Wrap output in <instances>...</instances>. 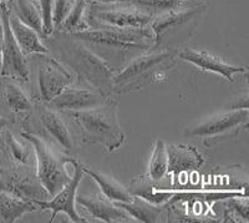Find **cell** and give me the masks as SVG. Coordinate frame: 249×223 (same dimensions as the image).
<instances>
[{
	"mask_svg": "<svg viewBox=\"0 0 249 223\" xmlns=\"http://www.w3.org/2000/svg\"><path fill=\"white\" fill-rule=\"evenodd\" d=\"M88 4V0H75L74 6L56 31L74 34V33H79V31L89 29L88 20H86Z\"/></svg>",
	"mask_w": 249,
	"mask_h": 223,
	"instance_id": "26",
	"label": "cell"
},
{
	"mask_svg": "<svg viewBox=\"0 0 249 223\" xmlns=\"http://www.w3.org/2000/svg\"><path fill=\"white\" fill-rule=\"evenodd\" d=\"M168 158V173L177 178L182 173L192 172L202 167L204 157L195 146L190 145H166Z\"/></svg>",
	"mask_w": 249,
	"mask_h": 223,
	"instance_id": "18",
	"label": "cell"
},
{
	"mask_svg": "<svg viewBox=\"0 0 249 223\" xmlns=\"http://www.w3.org/2000/svg\"><path fill=\"white\" fill-rule=\"evenodd\" d=\"M68 113L79 127L82 144L100 145L107 152H113L124 142L126 136L120 126L115 100H107L97 108Z\"/></svg>",
	"mask_w": 249,
	"mask_h": 223,
	"instance_id": "4",
	"label": "cell"
},
{
	"mask_svg": "<svg viewBox=\"0 0 249 223\" xmlns=\"http://www.w3.org/2000/svg\"><path fill=\"white\" fill-rule=\"evenodd\" d=\"M10 14L17 17L25 25L30 26L44 37L43 15L37 0H8L5 1Z\"/></svg>",
	"mask_w": 249,
	"mask_h": 223,
	"instance_id": "23",
	"label": "cell"
},
{
	"mask_svg": "<svg viewBox=\"0 0 249 223\" xmlns=\"http://www.w3.org/2000/svg\"><path fill=\"white\" fill-rule=\"evenodd\" d=\"M0 100L1 105L8 110V117L13 121L19 119L21 127L28 124L34 111L35 102L24 90L23 85L8 77L0 76Z\"/></svg>",
	"mask_w": 249,
	"mask_h": 223,
	"instance_id": "15",
	"label": "cell"
},
{
	"mask_svg": "<svg viewBox=\"0 0 249 223\" xmlns=\"http://www.w3.org/2000/svg\"><path fill=\"white\" fill-rule=\"evenodd\" d=\"M206 9L207 4L204 3L198 6L175 9V10L155 14L150 23L151 30L155 34V46H159L160 42L162 41V37L167 34H175L181 28L188 25L191 21L201 18V15L206 12Z\"/></svg>",
	"mask_w": 249,
	"mask_h": 223,
	"instance_id": "16",
	"label": "cell"
},
{
	"mask_svg": "<svg viewBox=\"0 0 249 223\" xmlns=\"http://www.w3.org/2000/svg\"><path fill=\"white\" fill-rule=\"evenodd\" d=\"M0 151L10 164L35 165V153L30 144L23 145L9 129L0 135Z\"/></svg>",
	"mask_w": 249,
	"mask_h": 223,
	"instance_id": "22",
	"label": "cell"
},
{
	"mask_svg": "<svg viewBox=\"0 0 249 223\" xmlns=\"http://www.w3.org/2000/svg\"><path fill=\"white\" fill-rule=\"evenodd\" d=\"M130 1L147 9L155 14L175 10V9L191 8V6H198L204 4L203 0H130Z\"/></svg>",
	"mask_w": 249,
	"mask_h": 223,
	"instance_id": "29",
	"label": "cell"
},
{
	"mask_svg": "<svg viewBox=\"0 0 249 223\" xmlns=\"http://www.w3.org/2000/svg\"><path fill=\"white\" fill-rule=\"evenodd\" d=\"M0 191L26 201H48L51 197L40 182L36 165L8 162L0 166Z\"/></svg>",
	"mask_w": 249,
	"mask_h": 223,
	"instance_id": "9",
	"label": "cell"
},
{
	"mask_svg": "<svg viewBox=\"0 0 249 223\" xmlns=\"http://www.w3.org/2000/svg\"><path fill=\"white\" fill-rule=\"evenodd\" d=\"M249 111L227 110L224 112L207 117L198 124L184 129L183 135L187 137H199L203 145L211 147L227 140L235 139L248 127Z\"/></svg>",
	"mask_w": 249,
	"mask_h": 223,
	"instance_id": "7",
	"label": "cell"
},
{
	"mask_svg": "<svg viewBox=\"0 0 249 223\" xmlns=\"http://www.w3.org/2000/svg\"><path fill=\"white\" fill-rule=\"evenodd\" d=\"M168 173V158L166 151V142L157 140L153 147L152 155L148 164L147 176L155 182H160Z\"/></svg>",
	"mask_w": 249,
	"mask_h": 223,
	"instance_id": "27",
	"label": "cell"
},
{
	"mask_svg": "<svg viewBox=\"0 0 249 223\" xmlns=\"http://www.w3.org/2000/svg\"><path fill=\"white\" fill-rule=\"evenodd\" d=\"M130 0H88V3H100V4H115V3H127Z\"/></svg>",
	"mask_w": 249,
	"mask_h": 223,
	"instance_id": "35",
	"label": "cell"
},
{
	"mask_svg": "<svg viewBox=\"0 0 249 223\" xmlns=\"http://www.w3.org/2000/svg\"><path fill=\"white\" fill-rule=\"evenodd\" d=\"M71 166L74 167V175L69 180L68 184L60 189L59 192L51 196L48 201H37L35 204L39 206V211H51L50 222L53 223L59 213H65L70 221L75 223H86L89 220L81 217L77 212L75 204H76V195L79 185L84 176L81 164L72 158Z\"/></svg>",
	"mask_w": 249,
	"mask_h": 223,
	"instance_id": "11",
	"label": "cell"
},
{
	"mask_svg": "<svg viewBox=\"0 0 249 223\" xmlns=\"http://www.w3.org/2000/svg\"><path fill=\"white\" fill-rule=\"evenodd\" d=\"M110 99L112 97H106L96 89L85 86V85L72 84L46 105L60 112L61 111L70 112V111H82L97 108Z\"/></svg>",
	"mask_w": 249,
	"mask_h": 223,
	"instance_id": "13",
	"label": "cell"
},
{
	"mask_svg": "<svg viewBox=\"0 0 249 223\" xmlns=\"http://www.w3.org/2000/svg\"><path fill=\"white\" fill-rule=\"evenodd\" d=\"M20 136L33 146L35 165L40 182L50 196L57 193L71 178L66 165H71L72 158L66 153L53 149L51 145L36 133L21 131Z\"/></svg>",
	"mask_w": 249,
	"mask_h": 223,
	"instance_id": "5",
	"label": "cell"
},
{
	"mask_svg": "<svg viewBox=\"0 0 249 223\" xmlns=\"http://www.w3.org/2000/svg\"><path fill=\"white\" fill-rule=\"evenodd\" d=\"M177 59L182 61H187L201 69L202 71H210V73L221 75L222 77L230 82L235 81L237 74H247L248 69L246 66L232 65L230 62H226L221 57L211 54L208 51L202 49L184 46L181 50H177Z\"/></svg>",
	"mask_w": 249,
	"mask_h": 223,
	"instance_id": "14",
	"label": "cell"
},
{
	"mask_svg": "<svg viewBox=\"0 0 249 223\" xmlns=\"http://www.w3.org/2000/svg\"><path fill=\"white\" fill-rule=\"evenodd\" d=\"M41 131L43 139H50L51 144L61 152L70 155L75 149L74 139L66 122L62 120L59 111L49 108L44 102L36 101L34 104V111Z\"/></svg>",
	"mask_w": 249,
	"mask_h": 223,
	"instance_id": "12",
	"label": "cell"
},
{
	"mask_svg": "<svg viewBox=\"0 0 249 223\" xmlns=\"http://www.w3.org/2000/svg\"><path fill=\"white\" fill-rule=\"evenodd\" d=\"M41 15H43V31L44 37L54 34V25H53V0H37Z\"/></svg>",
	"mask_w": 249,
	"mask_h": 223,
	"instance_id": "31",
	"label": "cell"
},
{
	"mask_svg": "<svg viewBox=\"0 0 249 223\" xmlns=\"http://www.w3.org/2000/svg\"><path fill=\"white\" fill-rule=\"evenodd\" d=\"M224 215L222 222H249L248 196H238L222 201Z\"/></svg>",
	"mask_w": 249,
	"mask_h": 223,
	"instance_id": "28",
	"label": "cell"
},
{
	"mask_svg": "<svg viewBox=\"0 0 249 223\" xmlns=\"http://www.w3.org/2000/svg\"><path fill=\"white\" fill-rule=\"evenodd\" d=\"M29 57V69L34 70L36 81L35 91L31 93L34 102L48 104L68 86L75 84L74 75L50 53H35Z\"/></svg>",
	"mask_w": 249,
	"mask_h": 223,
	"instance_id": "6",
	"label": "cell"
},
{
	"mask_svg": "<svg viewBox=\"0 0 249 223\" xmlns=\"http://www.w3.org/2000/svg\"><path fill=\"white\" fill-rule=\"evenodd\" d=\"M71 35L105 60L116 74L131 60L155 48L156 44L155 34L150 25L143 28H117L99 24Z\"/></svg>",
	"mask_w": 249,
	"mask_h": 223,
	"instance_id": "1",
	"label": "cell"
},
{
	"mask_svg": "<svg viewBox=\"0 0 249 223\" xmlns=\"http://www.w3.org/2000/svg\"><path fill=\"white\" fill-rule=\"evenodd\" d=\"M75 4V0H53V25L54 31L60 28L70 10Z\"/></svg>",
	"mask_w": 249,
	"mask_h": 223,
	"instance_id": "30",
	"label": "cell"
},
{
	"mask_svg": "<svg viewBox=\"0 0 249 223\" xmlns=\"http://www.w3.org/2000/svg\"><path fill=\"white\" fill-rule=\"evenodd\" d=\"M3 41H4V28H3V21H1V13H0V68H1V51H3Z\"/></svg>",
	"mask_w": 249,
	"mask_h": 223,
	"instance_id": "34",
	"label": "cell"
},
{
	"mask_svg": "<svg viewBox=\"0 0 249 223\" xmlns=\"http://www.w3.org/2000/svg\"><path fill=\"white\" fill-rule=\"evenodd\" d=\"M177 50L155 46L131 60L113 77V93H124L148 85L161 82L167 77V70L177 62Z\"/></svg>",
	"mask_w": 249,
	"mask_h": 223,
	"instance_id": "3",
	"label": "cell"
},
{
	"mask_svg": "<svg viewBox=\"0 0 249 223\" xmlns=\"http://www.w3.org/2000/svg\"><path fill=\"white\" fill-rule=\"evenodd\" d=\"M155 13L135 3L100 4L89 3L86 20L89 28L92 25H111L117 28H143L148 26Z\"/></svg>",
	"mask_w": 249,
	"mask_h": 223,
	"instance_id": "8",
	"label": "cell"
},
{
	"mask_svg": "<svg viewBox=\"0 0 249 223\" xmlns=\"http://www.w3.org/2000/svg\"><path fill=\"white\" fill-rule=\"evenodd\" d=\"M76 202L90 213L92 218L106 223L136 222L124 208L117 206L113 201L104 195H76Z\"/></svg>",
	"mask_w": 249,
	"mask_h": 223,
	"instance_id": "17",
	"label": "cell"
},
{
	"mask_svg": "<svg viewBox=\"0 0 249 223\" xmlns=\"http://www.w3.org/2000/svg\"><path fill=\"white\" fill-rule=\"evenodd\" d=\"M9 24H10V29H12L15 40L26 56L35 53H49L48 48L43 41V37H40L39 33L21 23L17 17L10 14V12H9Z\"/></svg>",
	"mask_w": 249,
	"mask_h": 223,
	"instance_id": "20",
	"label": "cell"
},
{
	"mask_svg": "<svg viewBox=\"0 0 249 223\" xmlns=\"http://www.w3.org/2000/svg\"><path fill=\"white\" fill-rule=\"evenodd\" d=\"M115 204L124 208L136 222H162L163 221L162 218H167L168 215V202L155 204L143 198L133 196L130 202H115Z\"/></svg>",
	"mask_w": 249,
	"mask_h": 223,
	"instance_id": "19",
	"label": "cell"
},
{
	"mask_svg": "<svg viewBox=\"0 0 249 223\" xmlns=\"http://www.w3.org/2000/svg\"><path fill=\"white\" fill-rule=\"evenodd\" d=\"M248 97L249 95L246 91L242 96L233 100V101L227 106V108H230L227 109V110H247V109H248Z\"/></svg>",
	"mask_w": 249,
	"mask_h": 223,
	"instance_id": "32",
	"label": "cell"
},
{
	"mask_svg": "<svg viewBox=\"0 0 249 223\" xmlns=\"http://www.w3.org/2000/svg\"><path fill=\"white\" fill-rule=\"evenodd\" d=\"M127 189L132 196L143 198L155 204H166L173 195L172 188L159 187L157 182L152 181L147 175L133 178L128 185Z\"/></svg>",
	"mask_w": 249,
	"mask_h": 223,
	"instance_id": "21",
	"label": "cell"
},
{
	"mask_svg": "<svg viewBox=\"0 0 249 223\" xmlns=\"http://www.w3.org/2000/svg\"><path fill=\"white\" fill-rule=\"evenodd\" d=\"M13 120L10 119V117H6V116L4 115H0V135H1V132H3L4 130H6L10 125L13 124Z\"/></svg>",
	"mask_w": 249,
	"mask_h": 223,
	"instance_id": "33",
	"label": "cell"
},
{
	"mask_svg": "<svg viewBox=\"0 0 249 223\" xmlns=\"http://www.w3.org/2000/svg\"><path fill=\"white\" fill-rule=\"evenodd\" d=\"M39 211V206L33 201H26L0 191V223H14L28 213Z\"/></svg>",
	"mask_w": 249,
	"mask_h": 223,
	"instance_id": "24",
	"label": "cell"
},
{
	"mask_svg": "<svg viewBox=\"0 0 249 223\" xmlns=\"http://www.w3.org/2000/svg\"><path fill=\"white\" fill-rule=\"evenodd\" d=\"M0 13H1V21H3L4 28L0 76L12 79L25 86L30 82L28 56L21 51L19 44L13 35L10 24H9V9L6 3H0Z\"/></svg>",
	"mask_w": 249,
	"mask_h": 223,
	"instance_id": "10",
	"label": "cell"
},
{
	"mask_svg": "<svg viewBox=\"0 0 249 223\" xmlns=\"http://www.w3.org/2000/svg\"><path fill=\"white\" fill-rule=\"evenodd\" d=\"M81 167L84 173H88L93 181L96 182L97 186L101 189L102 195L106 198L113 201V202H130L132 200L133 196L128 192V189L122 186L120 182H117L115 178L82 164Z\"/></svg>",
	"mask_w": 249,
	"mask_h": 223,
	"instance_id": "25",
	"label": "cell"
},
{
	"mask_svg": "<svg viewBox=\"0 0 249 223\" xmlns=\"http://www.w3.org/2000/svg\"><path fill=\"white\" fill-rule=\"evenodd\" d=\"M57 33L43 37L49 53L68 69L76 74L80 85L96 89L106 97L113 96V77L116 73L105 60L95 54L88 45L68 33Z\"/></svg>",
	"mask_w": 249,
	"mask_h": 223,
	"instance_id": "2",
	"label": "cell"
}]
</instances>
